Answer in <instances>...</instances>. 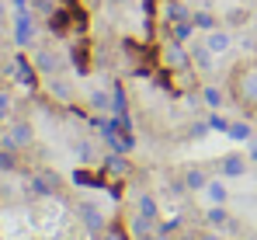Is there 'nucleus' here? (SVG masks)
I'll list each match as a JSON object with an SVG mask.
<instances>
[{
    "instance_id": "1",
    "label": "nucleus",
    "mask_w": 257,
    "mask_h": 240,
    "mask_svg": "<svg viewBox=\"0 0 257 240\" xmlns=\"http://www.w3.org/2000/svg\"><path fill=\"white\" fill-rule=\"evenodd\" d=\"M226 91H229V101H233L247 119H254L257 115V56L254 59H240V63L229 70Z\"/></svg>"
},
{
    "instance_id": "2",
    "label": "nucleus",
    "mask_w": 257,
    "mask_h": 240,
    "mask_svg": "<svg viewBox=\"0 0 257 240\" xmlns=\"http://www.w3.org/2000/svg\"><path fill=\"white\" fill-rule=\"evenodd\" d=\"M160 66L167 70V73H191L195 66H191V52L184 49V42L177 39H167L164 45H160Z\"/></svg>"
},
{
    "instance_id": "3",
    "label": "nucleus",
    "mask_w": 257,
    "mask_h": 240,
    "mask_svg": "<svg viewBox=\"0 0 257 240\" xmlns=\"http://www.w3.org/2000/svg\"><path fill=\"white\" fill-rule=\"evenodd\" d=\"M247 164H250V157H247V153L233 150V153H226V157L215 160V171H219L222 178H243V174H247Z\"/></svg>"
},
{
    "instance_id": "4",
    "label": "nucleus",
    "mask_w": 257,
    "mask_h": 240,
    "mask_svg": "<svg viewBox=\"0 0 257 240\" xmlns=\"http://www.w3.org/2000/svg\"><path fill=\"white\" fill-rule=\"evenodd\" d=\"M77 212H80V219H84V226L94 233V237H101L104 233V226L111 223V219H104V212L94 205V202H77Z\"/></svg>"
},
{
    "instance_id": "5",
    "label": "nucleus",
    "mask_w": 257,
    "mask_h": 240,
    "mask_svg": "<svg viewBox=\"0 0 257 240\" xmlns=\"http://www.w3.org/2000/svg\"><path fill=\"white\" fill-rule=\"evenodd\" d=\"M205 223H209L212 230H229V233H240V219H233V216L226 212V205H212V209H205Z\"/></svg>"
},
{
    "instance_id": "6",
    "label": "nucleus",
    "mask_w": 257,
    "mask_h": 240,
    "mask_svg": "<svg viewBox=\"0 0 257 240\" xmlns=\"http://www.w3.org/2000/svg\"><path fill=\"white\" fill-rule=\"evenodd\" d=\"M32 139H35L32 125H28V122H18V125H14V129L7 132L4 146H7V150H25V146H32Z\"/></svg>"
},
{
    "instance_id": "7",
    "label": "nucleus",
    "mask_w": 257,
    "mask_h": 240,
    "mask_svg": "<svg viewBox=\"0 0 257 240\" xmlns=\"http://www.w3.org/2000/svg\"><path fill=\"white\" fill-rule=\"evenodd\" d=\"M28 188H32L35 195H56V192H59V178H56L52 171H39V174L28 181Z\"/></svg>"
},
{
    "instance_id": "8",
    "label": "nucleus",
    "mask_w": 257,
    "mask_h": 240,
    "mask_svg": "<svg viewBox=\"0 0 257 240\" xmlns=\"http://www.w3.org/2000/svg\"><path fill=\"white\" fill-rule=\"evenodd\" d=\"M104 174H108V178H118V181H125L128 174H132V164H128L122 153H115V150H111V153L104 157Z\"/></svg>"
},
{
    "instance_id": "9",
    "label": "nucleus",
    "mask_w": 257,
    "mask_h": 240,
    "mask_svg": "<svg viewBox=\"0 0 257 240\" xmlns=\"http://www.w3.org/2000/svg\"><path fill=\"white\" fill-rule=\"evenodd\" d=\"M209 181H212V178L205 174V167H188V171H184V192H205Z\"/></svg>"
},
{
    "instance_id": "10",
    "label": "nucleus",
    "mask_w": 257,
    "mask_h": 240,
    "mask_svg": "<svg viewBox=\"0 0 257 240\" xmlns=\"http://www.w3.org/2000/svg\"><path fill=\"white\" fill-rule=\"evenodd\" d=\"M205 45L212 49L215 56H222V52L233 45V35H229L226 28H212V32H205Z\"/></svg>"
},
{
    "instance_id": "11",
    "label": "nucleus",
    "mask_w": 257,
    "mask_h": 240,
    "mask_svg": "<svg viewBox=\"0 0 257 240\" xmlns=\"http://www.w3.org/2000/svg\"><path fill=\"white\" fill-rule=\"evenodd\" d=\"M212 56H215V52L202 42V45H195V49H191V66H195L198 73H209V70H212Z\"/></svg>"
},
{
    "instance_id": "12",
    "label": "nucleus",
    "mask_w": 257,
    "mask_h": 240,
    "mask_svg": "<svg viewBox=\"0 0 257 240\" xmlns=\"http://www.w3.org/2000/svg\"><path fill=\"white\" fill-rule=\"evenodd\" d=\"M136 212H139V216H146V219H153V223L160 219V209H157V199H153V195H146V192H143V195L136 199Z\"/></svg>"
},
{
    "instance_id": "13",
    "label": "nucleus",
    "mask_w": 257,
    "mask_h": 240,
    "mask_svg": "<svg viewBox=\"0 0 257 240\" xmlns=\"http://www.w3.org/2000/svg\"><path fill=\"white\" fill-rule=\"evenodd\" d=\"M97 240H136V237H132V230H128L122 219H115V223L104 226V233H101Z\"/></svg>"
},
{
    "instance_id": "14",
    "label": "nucleus",
    "mask_w": 257,
    "mask_h": 240,
    "mask_svg": "<svg viewBox=\"0 0 257 240\" xmlns=\"http://www.w3.org/2000/svg\"><path fill=\"white\" fill-rule=\"evenodd\" d=\"M202 101L209 105V112H219V108H222V101H226V94H222V87L205 84V87H202Z\"/></svg>"
},
{
    "instance_id": "15",
    "label": "nucleus",
    "mask_w": 257,
    "mask_h": 240,
    "mask_svg": "<svg viewBox=\"0 0 257 240\" xmlns=\"http://www.w3.org/2000/svg\"><path fill=\"white\" fill-rule=\"evenodd\" d=\"M205 195L212 199V205H226V199H229V192H226V181H222V178H212V181L205 185Z\"/></svg>"
},
{
    "instance_id": "16",
    "label": "nucleus",
    "mask_w": 257,
    "mask_h": 240,
    "mask_svg": "<svg viewBox=\"0 0 257 240\" xmlns=\"http://www.w3.org/2000/svg\"><path fill=\"white\" fill-rule=\"evenodd\" d=\"M90 108H97V112H111V94L101 91V87H94V91H90Z\"/></svg>"
},
{
    "instance_id": "17",
    "label": "nucleus",
    "mask_w": 257,
    "mask_h": 240,
    "mask_svg": "<svg viewBox=\"0 0 257 240\" xmlns=\"http://www.w3.org/2000/svg\"><path fill=\"white\" fill-rule=\"evenodd\" d=\"M18 42H21V45H28V42H32V18H28L25 11L18 14Z\"/></svg>"
},
{
    "instance_id": "18",
    "label": "nucleus",
    "mask_w": 257,
    "mask_h": 240,
    "mask_svg": "<svg viewBox=\"0 0 257 240\" xmlns=\"http://www.w3.org/2000/svg\"><path fill=\"white\" fill-rule=\"evenodd\" d=\"M226 136H229V139H250L254 132H250V122H229Z\"/></svg>"
},
{
    "instance_id": "19",
    "label": "nucleus",
    "mask_w": 257,
    "mask_h": 240,
    "mask_svg": "<svg viewBox=\"0 0 257 240\" xmlns=\"http://www.w3.org/2000/svg\"><path fill=\"white\" fill-rule=\"evenodd\" d=\"M191 25H195V28H202V32H212V28H219V25H215V18L209 14V11H198V14H191Z\"/></svg>"
},
{
    "instance_id": "20",
    "label": "nucleus",
    "mask_w": 257,
    "mask_h": 240,
    "mask_svg": "<svg viewBox=\"0 0 257 240\" xmlns=\"http://www.w3.org/2000/svg\"><path fill=\"white\" fill-rule=\"evenodd\" d=\"M39 66H42L45 73H56V70H59V59H56V52L42 49V52H39Z\"/></svg>"
},
{
    "instance_id": "21",
    "label": "nucleus",
    "mask_w": 257,
    "mask_h": 240,
    "mask_svg": "<svg viewBox=\"0 0 257 240\" xmlns=\"http://www.w3.org/2000/svg\"><path fill=\"white\" fill-rule=\"evenodd\" d=\"M181 230V219H157V233H167V237H174Z\"/></svg>"
},
{
    "instance_id": "22",
    "label": "nucleus",
    "mask_w": 257,
    "mask_h": 240,
    "mask_svg": "<svg viewBox=\"0 0 257 240\" xmlns=\"http://www.w3.org/2000/svg\"><path fill=\"white\" fill-rule=\"evenodd\" d=\"M52 94H56L59 101H70V98H73V91H70V84H63V80H52Z\"/></svg>"
},
{
    "instance_id": "23",
    "label": "nucleus",
    "mask_w": 257,
    "mask_h": 240,
    "mask_svg": "<svg viewBox=\"0 0 257 240\" xmlns=\"http://www.w3.org/2000/svg\"><path fill=\"white\" fill-rule=\"evenodd\" d=\"M14 167H18V160H14V150L0 153V171H14Z\"/></svg>"
},
{
    "instance_id": "24",
    "label": "nucleus",
    "mask_w": 257,
    "mask_h": 240,
    "mask_svg": "<svg viewBox=\"0 0 257 240\" xmlns=\"http://www.w3.org/2000/svg\"><path fill=\"white\" fill-rule=\"evenodd\" d=\"M195 240H226V237H222V230H212V226H209V230H198Z\"/></svg>"
},
{
    "instance_id": "25",
    "label": "nucleus",
    "mask_w": 257,
    "mask_h": 240,
    "mask_svg": "<svg viewBox=\"0 0 257 240\" xmlns=\"http://www.w3.org/2000/svg\"><path fill=\"white\" fill-rule=\"evenodd\" d=\"M209 129H219V132H226V129H229V122L222 119V115H215V112H212V115H209Z\"/></svg>"
},
{
    "instance_id": "26",
    "label": "nucleus",
    "mask_w": 257,
    "mask_h": 240,
    "mask_svg": "<svg viewBox=\"0 0 257 240\" xmlns=\"http://www.w3.org/2000/svg\"><path fill=\"white\" fill-rule=\"evenodd\" d=\"M247 157L257 160V139H254V136H250V143H247Z\"/></svg>"
},
{
    "instance_id": "27",
    "label": "nucleus",
    "mask_w": 257,
    "mask_h": 240,
    "mask_svg": "<svg viewBox=\"0 0 257 240\" xmlns=\"http://www.w3.org/2000/svg\"><path fill=\"white\" fill-rule=\"evenodd\" d=\"M4 112H7V98L0 94V115H4Z\"/></svg>"
},
{
    "instance_id": "28",
    "label": "nucleus",
    "mask_w": 257,
    "mask_h": 240,
    "mask_svg": "<svg viewBox=\"0 0 257 240\" xmlns=\"http://www.w3.org/2000/svg\"><path fill=\"white\" fill-rule=\"evenodd\" d=\"M150 240H174V237H167V233H153Z\"/></svg>"
},
{
    "instance_id": "29",
    "label": "nucleus",
    "mask_w": 257,
    "mask_h": 240,
    "mask_svg": "<svg viewBox=\"0 0 257 240\" xmlns=\"http://www.w3.org/2000/svg\"><path fill=\"white\" fill-rule=\"evenodd\" d=\"M108 4H115V7H122V4H128V0H108Z\"/></svg>"
},
{
    "instance_id": "30",
    "label": "nucleus",
    "mask_w": 257,
    "mask_h": 240,
    "mask_svg": "<svg viewBox=\"0 0 257 240\" xmlns=\"http://www.w3.org/2000/svg\"><path fill=\"white\" fill-rule=\"evenodd\" d=\"M254 39H257V21H254Z\"/></svg>"
}]
</instances>
